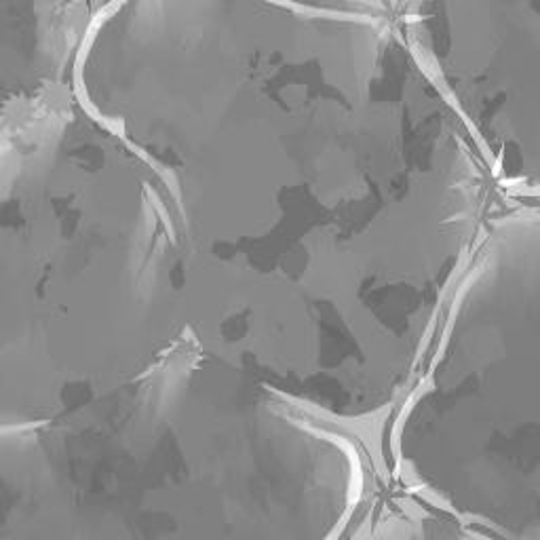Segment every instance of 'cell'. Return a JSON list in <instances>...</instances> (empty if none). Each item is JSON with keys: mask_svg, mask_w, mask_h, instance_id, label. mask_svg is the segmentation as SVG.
Here are the masks:
<instances>
[{"mask_svg": "<svg viewBox=\"0 0 540 540\" xmlns=\"http://www.w3.org/2000/svg\"><path fill=\"white\" fill-rule=\"evenodd\" d=\"M388 458L426 509L490 540H540V207L488 224Z\"/></svg>", "mask_w": 540, "mask_h": 540, "instance_id": "2", "label": "cell"}, {"mask_svg": "<svg viewBox=\"0 0 540 540\" xmlns=\"http://www.w3.org/2000/svg\"><path fill=\"white\" fill-rule=\"evenodd\" d=\"M340 540H490L411 498L380 504Z\"/></svg>", "mask_w": 540, "mask_h": 540, "instance_id": "4", "label": "cell"}, {"mask_svg": "<svg viewBox=\"0 0 540 540\" xmlns=\"http://www.w3.org/2000/svg\"><path fill=\"white\" fill-rule=\"evenodd\" d=\"M397 19L488 180L540 201V2H409Z\"/></svg>", "mask_w": 540, "mask_h": 540, "instance_id": "3", "label": "cell"}, {"mask_svg": "<svg viewBox=\"0 0 540 540\" xmlns=\"http://www.w3.org/2000/svg\"><path fill=\"white\" fill-rule=\"evenodd\" d=\"M365 488L302 420L106 418L0 437V540H340Z\"/></svg>", "mask_w": 540, "mask_h": 540, "instance_id": "1", "label": "cell"}]
</instances>
